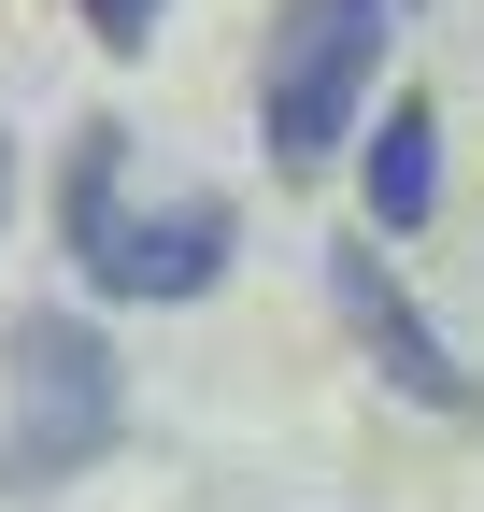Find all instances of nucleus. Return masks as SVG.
<instances>
[{
	"label": "nucleus",
	"mask_w": 484,
	"mask_h": 512,
	"mask_svg": "<svg viewBox=\"0 0 484 512\" xmlns=\"http://www.w3.org/2000/svg\"><path fill=\"white\" fill-rule=\"evenodd\" d=\"M242 256V214L214 200V185H186V200H143L129 185V128H86L72 143V271L100 299H214Z\"/></svg>",
	"instance_id": "obj_1"
},
{
	"label": "nucleus",
	"mask_w": 484,
	"mask_h": 512,
	"mask_svg": "<svg viewBox=\"0 0 484 512\" xmlns=\"http://www.w3.org/2000/svg\"><path fill=\"white\" fill-rule=\"evenodd\" d=\"M385 43H399V0H285L271 43H257V143L271 171H328L356 143V114L385 86Z\"/></svg>",
	"instance_id": "obj_2"
},
{
	"label": "nucleus",
	"mask_w": 484,
	"mask_h": 512,
	"mask_svg": "<svg viewBox=\"0 0 484 512\" xmlns=\"http://www.w3.org/2000/svg\"><path fill=\"white\" fill-rule=\"evenodd\" d=\"M0 470H86L100 441H114V342L86 328V313H15V342H0Z\"/></svg>",
	"instance_id": "obj_3"
},
{
	"label": "nucleus",
	"mask_w": 484,
	"mask_h": 512,
	"mask_svg": "<svg viewBox=\"0 0 484 512\" xmlns=\"http://www.w3.org/2000/svg\"><path fill=\"white\" fill-rule=\"evenodd\" d=\"M328 313H342V342L371 356L413 413H470V370H456V342L428 328V299L399 285L385 242H328Z\"/></svg>",
	"instance_id": "obj_4"
},
{
	"label": "nucleus",
	"mask_w": 484,
	"mask_h": 512,
	"mask_svg": "<svg viewBox=\"0 0 484 512\" xmlns=\"http://www.w3.org/2000/svg\"><path fill=\"white\" fill-rule=\"evenodd\" d=\"M356 185H371V228H428L442 214V114L428 100H371L356 114Z\"/></svg>",
	"instance_id": "obj_5"
},
{
	"label": "nucleus",
	"mask_w": 484,
	"mask_h": 512,
	"mask_svg": "<svg viewBox=\"0 0 484 512\" xmlns=\"http://www.w3.org/2000/svg\"><path fill=\"white\" fill-rule=\"evenodd\" d=\"M72 15H86V29H100L114 57H143V43H157V15H171V0H72Z\"/></svg>",
	"instance_id": "obj_6"
},
{
	"label": "nucleus",
	"mask_w": 484,
	"mask_h": 512,
	"mask_svg": "<svg viewBox=\"0 0 484 512\" xmlns=\"http://www.w3.org/2000/svg\"><path fill=\"white\" fill-rule=\"evenodd\" d=\"M0 228H15V143H0Z\"/></svg>",
	"instance_id": "obj_7"
}]
</instances>
